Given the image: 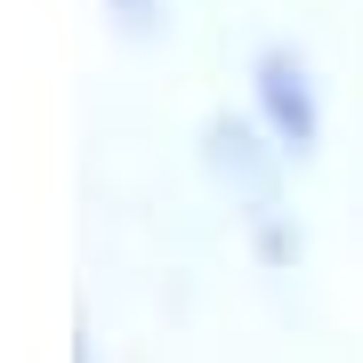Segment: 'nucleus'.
Wrapping results in <instances>:
<instances>
[{
	"instance_id": "1",
	"label": "nucleus",
	"mask_w": 363,
	"mask_h": 363,
	"mask_svg": "<svg viewBox=\"0 0 363 363\" xmlns=\"http://www.w3.org/2000/svg\"><path fill=\"white\" fill-rule=\"evenodd\" d=\"M250 97H259V121H267L274 154H298V162H307L315 145H323V105H315V73H307L298 49H259Z\"/></svg>"
},
{
	"instance_id": "2",
	"label": "nucleus",
	"mask_w": 363,
	"mask_h": 363,
	"mask_svg": "<svg viewBox=\"0 0 363 363\" xmlns=\"http://www.w3.org/2000/svg\"><path fill=\"white\" fill-rule=\"evenodd\" d=\"M210 169L234 186V194L250 202V218L267 226V259H283V226H274V210H283V186H274V162L259 154V138L250 130H234V121H210Z\"/></svg>"
},
{
	"instance_id": "3",
	"label": "nucleus",
	"mask_w": 363,
	"mask_h": 363,
	"mask_svg": "<svg viewBox=\"0 0 363 363\" xmlns=\"http://www.w3.org/2000/svg\"><path fill=\"white\" fill-rule=\"evenodd\" d=\"M105 9L121 16V33H154V16H162V0H105Z\"/></svg>"
}]
</instances>
